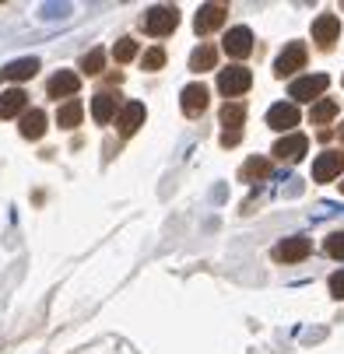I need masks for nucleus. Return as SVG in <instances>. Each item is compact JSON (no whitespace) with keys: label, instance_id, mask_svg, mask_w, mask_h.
Segmentation results:
<instances>
[{"label":"nucleus","instance_id":"a211bd4d","mask_svg":"<svg viewBox=\"0 0 344 354\" xmlns=\"http://www.w3.org/2000/svg\"><path fill=\"white\" fill-rule=\"evenodd\" d=\"M42 133H46V113H42V109H28V113L21 116V137L39 140Z\"/></svg>","mask_w":344,"mask_h":354},{"label":"nucleus","instance_id":"2eb2a0df","mask_svg":"<svg viewBox=\"0 0 344 354\" xmlns=\"http://www.w3.org/2000/svg\"><path fill=\"white\" fill-rule=\"evenodd\" d=\"M144 102H127L123 106V113H120V133L123 137H130V133H137L141 130V123H144Z\"/></svg>","mask_w":344,"mask_h":354},{"label":"nucleus","instance_id":"423d86ee","mask_svg":"<svg viewBox=\"0 0 344 354\" xmlns=\"http://www.w3.org/2000/svg\"><path fill=\"white\" fill-rule=\"evenodd\" d=\"M225 53L228 57H235V60H242V57H250L253 53V32L246 28V25H235V28H228V35H225Z\"/></svg>","mask_w":344,"mask_h":354},{"label":"nucleus","instance_id":"20e7f679","mask_svg":"<svg viewBox=\"0 0 344 354\" xmlns=\"http://www.w3.org/2000/svg\"><path fill=\"white\" fill-rule=\"evenodd\" d=\"M253 84V74L246 71V67H225L221 74H218V91L228 98V95H242L246 88Z\"/></svg>","mask_w":344,"mask_h":354},{"label":"nucleus","instance_id":"bb28decb","mask_svg":"<svg viewBox=\"0 0 344 354\" xmlns=\"http://www.w3.org/2000/svg\"><path fill=\"white\" fill-rule=\"evenodd\" d=\"M165 64V49H147V53H144V67L147 71H159Z\"/></svg>","mask_w":344,"mask_h":354},{"label":"nucleus","instance_id":"b1692460","mask_svg":"<svg viewBox=\"0 0 344 354\" xmlns=\"http://www.w3.org/2000/svg\"><path fill=\"white\" fill-rule=\"evenodd\" d=\"M334 116H337V102H330V98L316 102V106H313V113H309V120H313V123H330Z\"/></svg>","mask_w":344,"mask_h":354},{"label":"nucleus","instance_id":"9b49d317","mask_svg":"<svg viewBox=\"0 0 344 354\" xmlns=\"http://www.w3.org/2000/svg\"><path fill=\"white\" fill-rule=\"evenodd\" d=\"M78 88H81V77L74 74V71H57L53 77H49V95L53 98H71V95H78Z\"/></svg>","mask_w":344,"mask_h":354},{"label":"nucleus","instance_id":"a878e982","mask_svg":"<svg viewBox=\"0 0 344 354\" xmlns=\"http://www.w3.org/2000/svg\"><path fill=\"white\" fill-rule=\"evenodd\" d=\"M113 57H116L120 64L134 60V57H137V42H134V39H120V42L113 46Z\"/></svg>","mask_w":344,"mask_h":354},{"label":"nucleus","instance_id":"6e6552de","mask_svg":"<svg viewBox=\"0 0 344 354\" xmlns=\"http://www.w3.org/2000/svg\"><path fill=\"white\" fill-rule=\"evenodd\" d=\"M225 18H228V8H221V4H204L201 11H197V18H193V28H197V35H208V32L221 28Z\"/></svg>","mask_w":344,"mask_h":354},{"label":"nucleus","instance_id":"aec40b11","mask_svg":"<svg viewBox=\"0 0 344 354\" xmlns=\"http://www.w3.org/2000/svg\"><path fill=\"white\" fill-rule=\"evenodd\" d=\"M242 120H246V109H242L239 102H225V109H221V123H225V133H239Z\"/></svg>","mask_w":344,"mask_h":354},{"label":"nucleus","instance_id":"2f4dec72","mask_svg":"<svg viewBox=\"0 0 344 354\" xmlns=\"http://www.w3.org/2000/svg\"><path fill=\"white\" fill-rule=\"evenodd\" d=\"M341 137H344V133H341Z\"/></svg>","mask_w":344,"mask_h":354},{"label":"nucleus","instance_id":"5701e85b","mask_svg":"<svg viewBox=\"0 0 344 354\" xmlns=\"http://www.w3.org/2000/svg\"><path fill=\"white\" fill-rule=\"evenodd\" d=\"M102 67H106V49H91V53L81 57V71L84 74H98Z\"/></svg>","mask_w":344,"mask_h":354},{"label":"nucleus","instance_id":"f3484780","mask_svg":"<svg viewBox=\"0 0 344 354\" xmlns=\"http://www.w3.org/2000/svg\"><path fill=\"white\" fill-rule=\"evenodd\" d=\"M113 113H116V95L98 91V95L91 98V116H95V123H109Z\"/></svg>","mask_w":344,"mask_h":354},{"label":"nucleus","instance_id":"1a4fd4ad","mask_svg":"<svg viewBox=\"0 0 344 354\" xmlns=\"http://www.w3.org/2000/svg\"><path fill=\"white\" fill-rule=\"evenodd\" d=\"M306 147H309V140H306L302 133H288V137H281V140L274 144V155H278L281 162H299V158L306 155Z\"/></svg>","mask_w":344,"mask_h":354},{"label":"nucleus","instance_id":"9d476101","mask_svg":"<svg viewBox=\"0 0 344 354\" xmlns=\"http://www.w3.org/2000/svg\"><path fill=\"white\" fill-rule=\"evenodd\" d=\"M295 123H299V109H295V102H278L267 109V127L274 130H295Z\"/></svg>","mask_w":344,"mask_h":354},{"label":"nucleus","instance_id":"c756f323","mask_svg":"<svg viewBox=\"0 0 344 354\" xmlns=\"http://www.w3.org/2000/svg\"><path fill=\"white\" fill-rule=\"evenodd\" d=\"M235 140H239V133H221V144H225V147H228V144H235Z\"/></svg>","mask_w":344,"mask_h":354},{"label":"nucleus","instance_id":"4be33fe9","mask_svg":"<svg viewBox=\"0 0 344 354\" xmlns=\"http://www.w3.org/2000/svg\"><path fill=\"white\" fill-rule=\"evenodd\" d=\"M267 172H271V162H267V158H250V162L242 165V179H246V183L267 179Z\"/></svg>","mask_w":344,"mask_h":354},{"label":"nucleus","instance_id":"7ed1b4c3","mask_svg":"<svg viewBox=\"0 0 344 354\" xmlns=\"http://www.w3.org/2000/svg\"><path fill=\"white\" fill-rule=\"evenodd\" d=\"M299 67H306V42H288L281 49L278 64H274V74L278 77H288V74H295Z\"/></svg>","mask_w":344,"mask_h":354},{"label":"nucleus","instance_id":"f257e3e1","mask_svg":"<svg viewBox=\"0 0 344 354\" xmlns=\"http://www.w3.org/2000/svg\"><path fill=\"white\" fill-rule=\"evenodd\" d=\"M176 25H179V11L169 8V4H159V8H152L144 15V28L152 35H169Z\"/></svg>","mask_w":344,"mask_h":354},{"label":"nucleus","instance_id":"7c9ffc66","mask_svg":"<svg viewBox=\"0 0 344 354\" xmlns=\"http://www.w3.org/2000/svg\"><path fill=\"white\" fill-rule=\"evenodd\" d=\"M341 193H344V183H341Z\"/></svg>","mask_w":344,"mask_h":354},{"label":"nucleus","instance_id":"ddd939ff","mask_svg":"<svg viewBox=\"0 0 344 354\" xmlns=\"http://www.w3.org/2000/svg\"><path fill=\"white\" fill-rule=\"evenodd\" d=\"M25 102H28V95H25L21 88H8V91H0V120L18 116V113L25 109Z\"/></svg>","mask_w":344,"mask_h":354},{"label":"nucleus","instance_id":"f8f14e48","mask_svg":"<svg viewBox=\"0 0 344 354\" xmlns=\"http://www.w3.org/2000/svg\"><path fill=\"white\" fill-rule=\"evenodd\" d=\"M179 102H183V113H186V116L204 113V109H208V88H204V84H186L183 95H179Z\"/></svg>","mask_w":344,"mask_h":354},{"label":"nucleus","instance_id":"412c9836","mask_svg":"<svg viewBox=\"0 0 344 354\" xmlns=\"http://www.w3.org/2000/svg\"><path fill=\"white\" fill-rule=\"evenodd\" d=\"M211 67H215V49L211 46H197L193 57H190V71L201 74V71H211Z\"/></svg>","mask_w":344,"mask_h":354},{"label":"nucleus","instance_id":"c85d7f7f","mask_svg":"<svg viewBox=\"0 0 344 354\" xmlns=\"http://www.w3.org/2000/svg\"><path fill=\"white\" fill-rule=\"evenodd\" d=\"M330 291H334V298H344V270H337L330 277Z\"/></svg>","mask_w":344,"mask_h":354},{"label":"nucleus","instance_id":"6ab92c4d","mask_svg":"<svg viewBox=\"0 0 344 354\" xmlns=\"http://www.w3.org/2000/svg\"><path fill=\"white\" fill-rule=\"evenodd\" d=\"M81 116H84V106L78 102V98H67V102L60 106V113H57V123H60L64 130H74V127L81 123Z\"/></svg>","mask_w":344,"mask_h":354},{"label":"nucleus","instance_id":"0eeeda50","mask_svg":"<svg viewBox=\"0 0 344 354\" xmlns=\"http://www.w3.org/2000/svg\"><path fill=\"white\" fill-rule=\"evenodd\" d=\"M341 169H344V151H323V155L313 162V179L330 183V179L341 176Z\"/></svg>","mask_w":344,"mask_h":354},{"label":"nucleus","instance_id":"39448f33","mask_svg":"<svg viewBox=\"0 0 344 354\" xmlns=\"http://www.w3.org/2000/svg\"><path fill=\"white\" fill-rule=\"evenodd\" d=\"M309 249H313V242H309L306 235H291V239L278 242L274 260H281V263H299V260H306V257H309Z\"/></svg>","mask_w":344,"mask_h":354},{"label":"nucleus","instance_id":"dca6fc26","mask_svg":"<svg viewBox=\"0 0 344 354\" xmlns=\"http://www.w3.org/2000/svg\"><path fill=\"white\" fill-rule=\"evenodd\" d=\"M35 74H39V60L35 57H21V60H15V64H8L4 71H0V77H8V81H28Z\"/></svg>","mask_w":344,"mask_h":354},{"label":"nucleus","instance_id":"cd10ccee","mask_svg":"<svg viewBox=\"0 0 344 354\" xmlns=\"http://www.w3.org/2000/svg\"><path fill=\"white\" fill-rule=\"evenodd\" d=\"M327 252H330V257H337V260H344V232H337V235L327 239Z\"/></svg>","mask_w":344,"mask_h":354},{"label":"nucleus","instance_id":"f03ea898","mask_svg":"<svg viewBox=\"0 0 344 354\" xmlns=\"http://www.w3.org/2000/svg\"><path fill=\"white\" fill-rule=\"evenodd\" d=\"M327 74H309V77H299V81H291V88H288V95L295 98V102H313L316 95H323L327 91Z\"/></svg>","mask_w":344,"mask_h":354},{"label":"nucleus","instance_id":"4468645a","mask_svg":"<svg viewBox=\"0 0 344 354\" xmlns=\"http://www.w3.org/2000/svg\"><path fill=\"white\" fill-rule=\"evenodd\" d=\"M313 39H316L320 46H330L334 39H341V21H337L334 15H320V18L313 21Z\"/></svg>","mask_w":344,"mask_h":354},{"label":"nucleus","instance_id":"393cba45","mask_svg":"<svg viewBox=\"0 0 344 354\" xmlns=\"http://www.w3.org/2000/svg\"><path fill=\"white\" fill-rule=\"evenodd\" d=\"M71 11H74L71 4H42V8H39V18H42V21H57V18H67Z\"/></svg>","mask_w":344,"mask_h":354}]
</instances>
